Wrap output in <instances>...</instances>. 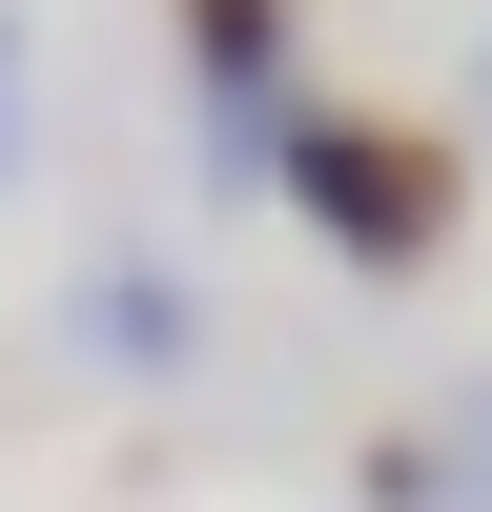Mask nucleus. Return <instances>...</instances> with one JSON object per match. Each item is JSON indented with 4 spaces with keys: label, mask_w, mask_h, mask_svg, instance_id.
I'll use <instances>...</instances> for the list:
<instances>
[{
    "label": "nucleus",
    "mask_w": 492,
    "mask_h": 512,
    "mask_svg": "<svg viewBox=\"0 0 492 512\" xmlns=\"http://www.w3.org/2000/svg\"><path fill=\"white\" fill-rule=\"evenodd\" d=\"M267 185H287V226H308L328 267L410 287L451 226H472V123H431V103H287Z\"/></svg>",
    "instance_id": "1"
},
{
    "label": "nucleus",
    "mask_w": 492,
    "mask_h": 512,
    "mask_svg": "<svg viewBox=\"0 0 492 512\" xmlns=\"http://www.w3.org/2000/svg\"><path fill=\"white\" fill-rule=\"evenodd\" d=\"M164 21H185V82H205V164H226V185H267V144H287V0H164Z\"/></svg>",
    "instance_id": "2"
},
{
    "label": "nucleus",
    "mask_w": 492,
    "mask_h": 512,
    "mask_svg": "<svg viewBox=\"0 0 492 512\" xmlns=\"http://www.w3.org/2000/svg\"><path fill=\"white\" fill-rule=\"evenodd\" d=\"M82 369H123V390H185V369H205V287L164 267V246H103V267H82Z\"/></svg>",
    "instance_id": "3"
},
{
    "label": "nucleus",
    "mask_w": 492,
    "mask_h": 512,
    "mask_svg": "<svg viewBox=\"0 0 492 512\" xmlns=\"http://www.w3.org/2000/svg\"><path fill=\"white\" fill-rule=\"evenodd\" d=\"M431 451H451V512H492V369H472V390L431 410Z\"/></svg>",
    "instance_id": "4"
},
{
    "label": "nucleus",
    "mask_w": 492,
    "mask_h": 512,
    "mask_svg": "<svg viewBox=\"0 0 492 512\" xmlns=\"http://www.w3.org/2000/svg\"><path fill=\"white\" fill-rule=\"evenodd\" d=\"M369 512H451V451H431V431H390V451H369Z\"/></svg>",
    "instance_id": "5"
},
{
    "label": "nucleus",
    "mask_w": 492,
    "mask_h": 512,
    "mask_svg": "<svg viewBox=\"0 0 492 512\" xmlns=\"http://www.w3.org/2000/svg\"><path fill=\"white\" fill-rule=\"evenodd\" d=\"M0 185H21V0H0Z\"/></svg>",
    "instance_id": "6"
}]
</instances>
